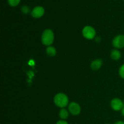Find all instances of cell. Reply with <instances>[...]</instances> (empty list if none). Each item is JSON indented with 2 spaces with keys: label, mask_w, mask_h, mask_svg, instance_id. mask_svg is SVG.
<instances>
[{
  "label": "cell",
  "mask_w": 124,
  "mask_h": 124,
  "mask_svg": "<svg viewBox=\"0 0 124 124\" xmlns=\"http://www.w3.org/2000/svg\"><path fill=\"white\" fill-rule=\"evenodd\" d=\"M69 111L73 116H77L81 113V107L78 103L73 102L69 104Z\"/></svg>",
  "instance_id": "5b68a950"
},
{
  "label": "cell",
  "mask_w": 124,
  "mask_h": 124,
  "mask_svg": "<svg viewBox=\"0 0 124 124\" xmlns=\"http://www.w3.org/2000/svg\"><path fill=\"white\" fill-rule=\"evenodd\" d=\"M54 102L57 107L63 108L67 106L69 103V98L66 94L64 93H58L56 94L54 98Z\"/></svg>",
  "instance_id": "7a4b0ae2"
},
{
  "label": "cell",
  "mask_w": 124,
  "mask_h": 124,
  "mask_svg": "<svg viewBox=\"0 0 124 124\" xmlns=\"http://www.w3.org/2000/svg\"></svg>",
  "instance_id": "d6986e66"
},
{
  "label": "cell",
  "mask_w": 124,
  "mask_h": 124,
  "mask_svg": "<svg viewBox=\"0 0 124 124\" xmlns=\"http://www.w3.org/2000/svg\"><path fill=\"white\" fill-rule=\"evenodd\" d=\"M45 13V10L42 6H36L31 12V15L33 18H39L44 15Z\"/></svg>",
  "instance_id": "8992f818"
},
{
  "label": "cell",
  "mask_w": 124,
  "mask_h": 124,
  "mask_svg": "<svg viewBox=\"0 0 124 124\" xmlns=\"http://www.w3.org/2000/svg\"><path fill=\"white\" fill-rule=\"evenodd\" d=\"M121 113H122V116H124V107L123 108H122V110H121Z\"/></svg>",
  "instance_id": "e0dca14e"
},
{
  "label": "cell",
  "mask_w": 124,
  "mask_h": 124,
  "mask_svg": "<svg viewBox=\"0 0 124 124\" xmlns=\"http://www.w3.org/2000/svg\"><path fill=\"white\" fill-rule=\"evenodd\" d=\"M115 124H124V122L122 121H117L116 122H115Z\"/></svg>",
  "instance_id": "2e32d148"
},
{
  "label": "cell",
  "mask_w": 124,
  "mask_h": 124,
  "mask_svg": "<svg viewBox=\"0 0 124 124\" xmlns=\"http://www.w3.org/2000/svg\"><path fill=\"white\" fill-rule=\"evenodd\" d=\"M46 53L48 56L50 57H53L56 55V50L55 48L52 46H48L47 48H46Z\"/></svg>",
  "instance_id": "8fae6325"
},
{
  "label": "cell",
  "mask_w": 124,
  "mask_h": 124,
  "mask_svg": "<svg viewBox=\"0 0 124 124\" xmlns=\"http://www.w3.org/2000/svg\"><path fill=\"white\" fill-rule=\"evenodd\" d=\"M110 56L114 60H119L121 57V52L117 49L113 50L111 52V54H110Z\"/></svg>",
  "instance_id": "9c48e42d"
},
{
  "label": "cell",
  "mask_w": 124,
  "mask_h": 124,
  "mask_svg": "<svg viewBox=\"0 0 124 124\" xmlns=\"http://www.w3.org/2000/svg\"><path fill=\"white\" fill-rule=\"evenodd\" d=\"M21 0H8V4L12 7H15L18 6Z\"/></svg>",
  "instance_id": "7c38bea8"
},
{
  "label": "cell",
  "mask_w": 124,
  "mask_h": 124,
  "mask_svg": "<svg viewBox=\"0 0 124 124\" xmlns=\"http://www.w3.org/2000/svg\"><path fill=\"white\" fill-rule=\"evenodd\" d=\"M113 46L116 48H122L124 47V35L116 36L113 40Z\"/></svg>",
  "instance_id": "277c9868"
},
{
  "label": "cell",
  "mask_w": 124,
  "mask_h": 124,
  "mask_svg": "<svg viewBox=\"0 0 124 124\" xmlns=\"http://www.w3.org/2000/svg\"><path fill=\"white\" fill-rule=\"evenodd\" d=\"M21 10V12H23V13H24V14H25V15L28 14V13L30 12V8H29V6H22Z\"/></svg>",
  "instance_id": "4fadbf2b"
},
{
  "label": "cell",
  "mask_w": 124,
  "mask_h": 124,
  "mask_svg": "<svg viewBox=\"0 0 124 124\" xmlns=\"http://www.w3.org/2000/svg\"><path fill=\"white\" fill-rule=\"evenodd\" d=\"M54 36V33L50 29H46L43 31L41 36L42 44L46 46H50L53 43Z\"/></svg>",
  "instance_id": "6da1fadb"
},
{
  "label": "cell",
  "mask_w": 124,
  "mask_h": 124,
  "mask_svg": "<svg viewBox=\"0 0 124 124\" xmlns=\"http://www.w3.org/2000/svg\"></svg>",
  "instance_id": "ac0fdd59"
},
{
  "label": "cell",
  "mask_w": 124,
  "mask_h": 124,
  "mask_svg": "<svg viewBox=\"0 0 124 124\" xmlns=\"http://www.w3.org/2000/svg\"><path fill=\"white\" fill-rule=\"evenodd\" d=\"M119 73L120 76L122 78L124 79V64L120 67L119 70Z\"/></svg>",
  "instance_id": "5bb4252c"
},
{
  "label": "cell",
  "mask_w": 124,
  "mask_h": 124,
  "mask_svg": "<svg viewBox=\"0 0 124 124\" xmlns=\"http://www.w3.org/2000/svg\"><path fill=\"white\" fill-rule=\"evenodd\" d=\"M111 106L115 111H120L124 107V102L118 98L113 99L111 102Z\"/></svg>",
  "instance_id": "52a82bcc"
},
{
  "label": "cell",
  "mask_w": 124,
  "mask_h": 124,
  "mask_svg": "<svg viewBox=\"0 0 124 124\" xmlns=\"http://www.w3.org/2000/svg\"><path fill=\"white\" fill-rule=\"evenodd\" d=\"M82 35L87 39H92L96 36V31L93 27L91 26H85L82 30Z\"/></svg>",
  "instance_id": "3957f363"
},
{
  "label": "cell",
  "mask_w": 124,
  "mask_h": 124,
  "mask_svg": "<svg viewBox=\"0 0 124 124\" xmlns=\"http://www.w3.org/2000/svg\"><path fill=\"white\" fill-rule=\"evenodd\" d=\"M102 65V61L100 59H98L92 62L90 67L92 70H98L101 67Z\"/></svg>",
  "instance_id": "ba28073f"
},
{
  "label": "cell",
  "mask_w": 124,
  "mask_h": 124,
  "mask_svg": "<svg viewBox=\"0 0 124 124\" xmlns=\"http://www.w3.org/2000/svg\"><path fill=\"white\" fill-rule=\"evenodd\" d=\"M59 116L62 120L67 119L69 117V111H68V110H67L66 109L63 108H62L61 110L59 111Z\"/></svg>",
  "instance_id": "30bf717a"
},
{
  "label": "cell",
  "mask_w": 124,
  "mask_h": 124,
  "mask_svg": "<svg viewBox=\"0 0 124 124\" xmlns=\"http://www.w3.org/2000/svg\"><path fill=\"white\" fill-rule=\"evenodd\" d=\"M56 124H69V123L64 120H60V121H58Z\"/></svg>",
  "instance_id": "9a60e30c"
}]
</instances>
